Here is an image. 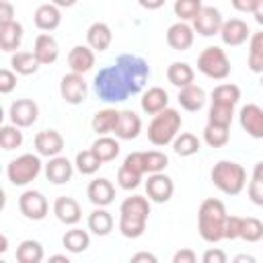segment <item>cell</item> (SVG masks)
I'll use <instances>...</instances> for the list:
<instances>
[{
  "label": "cell",
  "mask_w": 263,
  "mask_h": 263,
  "mask_svg": "<svg viewBox=\"0 0 263 263\" xmlns=\"http://www.w3.org/2000/svg\"><path fill=\"white\" fill-rule=\"evenodd\" d=\"M117 119H119V111H115V109H101V111L95 113L90 125H92V129L97 134H109V132L115 129Z\"/></svg>",
  "instance_id": "cell-32"
},
{
  "label": "cell",
  "mask_w": 263,
  "mask_h": 263,
  "mask_svg": "<svg viewBox=\"0 0 263 263\" xmlns=\"http://www.w3.org/2000/svg\"><path fill=\"white\" fill-rule=\"evenodd\" d=\"M53 214L62 224H76L82 218V210L78 205V201L74 197L68 195H60L53 203Z\"/></svg>",
  "instance_id": "cell-17"
},
{
  "label": "cell",
  "mask_w": 263,
  "mask_h": 263,
  "mask_svg": "<svg viewBox=\"0 0 263 263\" xmlns=\"http://www.w3.org/2000/svg\"><path fill=\"white\" fill-rule=\"evenodd\" d=\"M251 35L249 31V25L242 21V18H230V21H224L222 29H220V37L226 45H240L247 41V37Z\"/></svg>",
  "instance_id": "cell-18"
},
{
  "label": "cell",
  "mask_w": 263,
  "mask_h": 263,
  "mask_svg": "<svg viewBox=\"0 0 263 263\" xmlns=\"http://www.w3.org/2000/svg\"><path fill=\"white\" fill-rule=\"evenodd\" d=\"M173 263H195V253L191 249H181L173 255Z\"/></svg>",
  "instance_id": "cell-54"
},
{
  "label": "cell",
  "mask_w": 263,
  "mask_h": 263,
  "mask_svg": "<svg viewBox=\"0 0 263 263\" xmlns=\"http://www.w3.org/2000/svg\"><path fill=\"white\" fill-rule=\"evenodd\" d=\"M23 41V25L16 21L0 23V49L14 51Z\"/></svg>",
  "instance_id": "cell-26"
},
{
  "label": "cell",
  "mask_w": 263,
  "mask_h": 263,
  "mask_svg": "<svg viewBox=\"0 0 263 263\" xmlns=\"http://www.w3.org/2000/svg\"><path fill=\"white\" fill-rule=\"evenodd\" d=\"M123 164L129 166V168H134V171H138L140 175L146 173V168H144V152H132V154H127L125 160H123Z\"/></svg>",
  "instance_id": "cell-49"
},
{
  "label": "cell",
  "mask_w": 263,
  "mask_h": 263,
  "mask_svg": "<svg viewBox=\"0 0 263 263\" xmlns=\"http://www.w3.org/2000/svg\"><path fill=\"white\" fill-rule=\"evenodd\" d=\"M234 261H236V263H245V261H247V263H255V257H253V255H236Z\"/></svg>",
  "instance_id": "cell-58"
},
{
  "label": "cell",
  "mask_w": 263,
  "mask_h": 263,
  "mask_svg": "<svg viewBox=\"0 0 263 263\" xmlns=\"http://www.w3.org/2000/svg\"><path fill=\"white\" fill-rule=\"evenodd\" d=\"M103 164V160L97 156V152L90 148V150H82L76 154V168L82 173V175H92L99 171V166Z\"/></svg>",
  "instance_id": "cell-40"
},
{
  "label": "cell",
  "mask_w": 263,
  "mask_h": 263,
  "mask_svg": "<svg viewBox=\"0 0 263 263\" xmlns=\"http://www.w3.org/2000/svg\"><path fill=\"white\" fill-rule=\"evenodd\" d=\"M16 86V76L10 70H0V92L8 95L10 90H14Z\"/></svg>",
  "instance_id": "cell-48"
},
{
  "label": "cell",
  "mask_w": 263,
  "mask_h": 263,
  "mask_svg": "<svg viewBox=\"0 0 263 263\" xmlns=\"http://www.w3.org/2000/svg\"><path fill=\"white\" fill-rule=\"evenodd\" d=\"M222 25H224V18H222L220 10L214 6H201L197 16L193 18V29L203 37H212V35L220 33Z\"/></svg>",
  "instance_id": "cell-11"
},
{
  "label": "cell",
  "mask_w": 263,
  "mask_h": 263,
  "mask_svg": "<svg viewBox=\"0 0 263 263\" xmlns=\"http://www.w3.org/2000/svg\"><path fill=\"white\" fill-rule=\"evenodd\" d=\"M86 41H88V45H90L92 49L105 51V49L111 45V41H113V33H111V29H109L107 23L97 21V23H92V25L88 27V31H86Z\"/></svg>",
  "instance_id": "cell-24"
},
{
  "label": "cell",
  "mask_w": 263,
  "mask_h": 263,
  "mask_svg": "<svg viewBox=\"0 0 263 263\" xmlns=\"http://www.w3.org/2000/svg\"><path fill=\"white\" fill-rule=\"evenodd\" d=\"M259 2H263V0H259Z\"/></svg>",
  "instance_id": "cell-64"
},
{
  "label": "cell",
  "mask_w": 263,
  "mask_h": 263,
  "mask_svg": "<svg viewBox=\"0 0 263 263\" xmlns=\"http://www.w3.org/2000/svg\"><path fill=\"white\" fill-rule=\"evenodd\" d=\"M253 14H255V21H257L259 25H263V2L257 6V10H255Z\"/></svg>",
  "instance_id": "cell-60"
},
{
  "label": "cell",
  "mask_w": 263,
  "mask_h": 263,
  "mask_svg": "<svg viewBox=\"0 0 263 263\" xmlns=\"http://www.w3.org/2000/svg\"><path fill=\"white\" fill-rule=\"evenodd\" d=\"M249 68L257 74H263V31L253 33L249 45Z\"/></svg>",
  "instance_id": "cell-35"
},
{
  "label": "cell",
  "mask_w": 263,
  "mask_h": 263,
  "mask_svg": "<svg viewBox=\"0 0 263 263\" xmlns=\"http://www.w3.org/2000/svg\"><path fill=\"white\" fill-rule=\"evenodd\" d=\"M166 43L175 49V51H185L191 47L193 43V27H189L185 21H179L175 25L168 27L166 31Z\"/></svg>",
  "instance_id": "cell-15"
},
{
  "label": "cell",
  "mask_w": 263,
  "mask_h": 263,
  "mask_svg": "<svg viewBox=\"0 0 263 263\" xmlns=\"http://www.w3.org/2000/svg\"><path fill=\"white\" fill-rule=\"evenodd\" d=\"M168 105V95L160 86H152L142 95V111L148 115H156Z\"/></svg>",
  "instance_id": "cell-27"
},
{
  "label": "cell",
  "mask_w": 263,
  "mask_h": 263,
  "mask_svg": "<svg viewBox=\"0 0 263 263\" xmlns=\"http://www.w3.org/2000/svg\"><path fill=\"white\" fill-rule=\"evenodd\" d=\"M181 127V115L177 109H162L160 113H156L148 125V140L154 146H166L168 142H173V138L177 136Z\"/></svg>",
  "instance_id": "cell-5"
},
{
  "label": "cell",
  "mask_w": 263,
  "mask_h": 263,
  "mask_svg": "<svg viewBox=\"0 0 263 263\" xmlns=\"http://www.w3.org/2000/svg\"><path fill=\"white\" fill-rule=\"evenodd\" d=\"M33 53L35 58L39 60V64H53L60 55V47H58V41L47 35V33H41L37 35L35 39V45H33Z\"/></svg>",
  "instance_id": "cell-21"
},
{
  "label": "cell",
  "mask_w": 263,
  "mask_h": 263,
  "mask_svg": "<svg viewBox=\"0 0 263 263\" xmlns=\"http://www.w3.org/2000/svg\"><path fill=\"white\" fill-rule=\"evenodd\" d=\"M168 164V156L160 150H148L144 152V168L146 173H160Z\"/></svg>",
  "instance_id": "cell-45"
},
{
  "label": "cell",
  "mask_w": 263,
  "mask_h": 263,
  "mask_svg": "<svg viewBox=\"0 0 263 263\" xmlns=\"http://www.w3.org/2000/svg\"><path fill=\"white\" fill-rule=\"evenodd\" d=\"M240 238L247 240V242H257L263 238V222L259 218H242V224H240Z\"/></svg>",
  "instance_id": "cell-41"
},
{
  "label": "cell",
  "mask_w": 263,
  "mask_h": 263,
  "mask_svg": "<svg viewBox=\"0 0 263 263\" xmlns=\"http://www.w3.org/2000/svg\"><path fill=\"white\" fill-rule=\"evenodd\" d=\"M95 90H97L99 99L109 101V103L125 101L132 95V88L117 64L99 70V74L95 76Z\"/></svg>",
  "instance_id": "cell-3"
},
{
  "label": "cell",
  "mask_w": 263,
  "mask_h": 263,
  "mask_svg": "<svg viewBox=\"0 0 263 263\" xmlns=\"http://www.w3.org/2000/svg\"><path fill=\"white\" fill-rule=\"evenodd\" d=\"M226 208L220 199L208 197L201 201L197 212V230L205 242H218L224 238V222H226Z\"/></svg>",
  "instance_id": "cell-1"
},
{
  "label": "cell",
  "mask_w": 263,
  "mask_h": 263,
  "mask_svg": "<svg viewBox=\"0 0 263 263\" xmlns=\"http://www.w3.org/2000/svg\"><path fill=\"white\" fill-rule=\"evenodd\" d=\"M10 119L14 125L18 127H29L37 121V115H39V107L33 99H16L12 105H10V111H8Z\"/></svg>",
  "instance_id": "cell-13"
},
{
  "label": "cell",
  "mask_w": 263,
  "mask_h": 263,
  "mask_svg": "<svg viewBox=\"0 0 263 263\" xmlns=\"http://www.w3.org/2000/svg\"><path fill=\"white\" fill-rule=\"evenodd\" d=\"M115 64H117L119 70L123 72V76H125V80H127V84H129V88H132V95H138V92L144 88V84H146V80H148V76H150L148 62H146L144 58H140V55L121 53V55L115 60Z\"/></svg>",
  "instance_id": "cell-6"
},
{
  "label": "cell",
  "mask_w": 263,
  "mask_h": 263,
  "mask_svg": "<svg viewBox=\"0 0 263 263\" xmlns=\"http://www.w3.org/2000/svg\"><path fill=\"white\" fill-rule=\"evenodd\" d=\"M132 263H156V257H154L152 253H146V251H142V253H136V255H132Z\"/></svg>",
  "instance_id": "cell-55"
},
{
  "label": "cell",
  "mask_w": 263,
  "mask_h": 263,
  "mask_svg": "<svg viewBox=\"0 0 263 263\" xmlns=\"http://www.w3.org/2000/svg\"><path fill=\"white\" fill-rule=\"evenodd\" d=\"M249 199L257 205H263V181L253 179L249 183Z\"/></svg>",
  "instance_id": "cell-50"
},
{
  "label": "cell",
  "mask_w": 263,
  "mask_h": 263,
  "mask_svg": "<svg viewBox=\"0 0 263 263\" xmlns=\"http://www.w3.org/2000/svg\"><path fill=\"white\" fill-rule=\"evenodd\" d=\"M86 92H88V88H86V82H84L82 74L70 72V74L62 76V80H60V95H62V99L66 103L80 105L86 99Z\"/></svg>",
  "instance_id": "cell-10"
},
{
  "label": "cell",
  "mask_w": 263,
  "mask_h": 263,
  "mask_svg": "<svg viewBox=\"0 0 263 263\" xmlns=\"http://www.w3.org/2000/svg\"><path fill=\"white\" fill-rule=\"evenodd\" d=\"M68 66L72 68V72H78V74L88 72V70L95 66L92 47H86V45H76V47H72L70 53H68Z\"/></svg>",
  "instance_id": "cell-25"
},
{
  "label": "cell",
  "mask_w": 263,
  "mask_h": 263,
  "mask_svg": "<svg viewBox=\"0 0 263 263\" xmlns=\"http://www.w3.org/2000/svg\"><path fill=\"white\" fill-rule=\"evenodd\" d=\"M253 179H257V181H263V160L255 164V168H253Z\"/></svg>",
  "instance_id": "cell-57"
},
{
  "label": "cell",
  "mask_w": 263,
  "mask_h": 263,
  "mask_svg": "<svg viewBox=\"0 0 263 263\" xmlns=\"http://www.w3.org/2000/svg\"><path fill=\"white\" fill-rule=\"evenodd\" d=\"M197 70L201 74H205L208 78L222 80V78H226L230 74V60L224 53V49H220L216 45H210V47H205L199 53V58H197Z\"/></svg>",
  "instance_id": "cell-7"
},
{
  "label": "cell",
  "mask_w": 263,
  "mask_h": 263,
  "mask_svg": "<svg viewBox=\"0 0 263 263\" xmlns=\"http://www.w3.org/2000/svg\"><path fill=\"white\" fill-rule=\"evenodd\" d=\"M41 171V160L35 154H21L8 164V179L12 185H27L31 183Z\"/></svg>",
  "instance_id": "cell-8"
},
{
  "label": "cell",
  "mask_w": 263,
  "mask_h": 263,
  "mask_svg": "<svg viewBox=\"0 0 263 263\" xmlns=\"http://www.w3.org/2000/svg\"><path fill=\"white\" fill-rule=\"evenodd\" d=\"M173 191H175V185H173V179L168 175H164L162 171L160 173H150V177L146 181V193L152 201L164 203L173 197Z\"/></svg>",
  "instance_id": "cell-12"
},
{
  "label": "cell",
  "mask_w": 263,
  "mask_h": 263,
  "mask_svg": "<svg viewBox=\"0 0 263 263\" xmlns=\"http://www.w3.org/2000/svg\"><path fill=\"white\" fill-rule=\"evenodd\" d=\"M14 21V6L6 0H0V23H10Z\"/></svg>",
  "instance_id": "cell-53"
},
{
  "label": "cell",
  "mask_w": 263,
  "mask_h": 263,
  "mask_svg": "<svg viewBox=\"0 0 263 263\" xmlns=\"http://www.w3.org/2000/svg\"><path fill=\"white\" fill-rule=\"evenodd\" d=\"M45 177L55 185L68 183L72 179V162L66 156H51V160L45 164Z\"/></svg>",
  "instance_id": "cell-22"
},
{
  "label": "cell",
  "mask_w": 263,
  "mask_h": 263,
  "mask_svg": "<svg viewBox=\"0 0 263 263\" xmlns=\"http://www.w3.org/2000/svg\"><path fill=\"white\" fill-rule=\"evenodd\" d=\"M18 210L29 220H43L47 216L49 205H47V199L43 197L41 191L27 189L18 195Z\"/></svg>",
  "instance_id": "cell-9"
},
{
  "label": "cell",
  "mask_w": 263,
  "mask_h": 263,
  "mask_svg": "<svg viewBox=\"0 0 263 263\" xmlns=\"http://www.w3.org/2000/svg\"><path fill=\"white\" fill-rule=\"evenodd\" d=\"M232 115H234V107H232V105L212 103L210 113H208V123H216V125H226V127H230Z\"/></svg>",
  "instance_id": "cell-39"
},
{
  "label": "cell",
  "mask_w": 263,
  "mask_h": 263,
  "mask_svg": "<svg viewBox=\"0 0 263 263\" xmlns=\"http://www.w3.org/2000/svg\"><path fill=\"white\" fill-rule=\"evenodd\" d=\"M90 242V236L82 228H72L62 236V245L72 253H82Z\"/></svg>",
  "instance_id": "cell-34"
},
{
  "label": "cell",
  "mask_w": 263,
  "mask_h": 263,
  "mask_svg": "<svg viewBox=\"0 0 263 263\" xmlns=\"http://www.w3.org/2000/svg\"><path fill=\"white\" fill-rule=\"evenodd\" d=\"M142 8H148V10H156L164 4V0H138Z\"/></svg>",
  "instance_id": "cell-56"
},
{
  "label": "cell",
  "mask_w": 263,
  "mask_h": 263,
  "mask_svg": "<svg viewBox=\"0 0 263 263\" xmlns=\"http://www.w3.org/2000/svg\"><path fill=\"white\" fill-rule=\"evenodd\" d=\"M212 183L226 195H236L242 191L245 181H247V173L242 168V164L232 162V160H220L214 164L212 173Z\"/></svg>",
  "instance_id": "cell-4"
},
{
  "label": "cell",
  "mask_w": 263,
  "mask_h": 263,
  "mask_svg": "<svg viewBox=\"0 0 263 263\" xmlns=\"http://www.w3.org/2000/svg\"><path fill=\"white\" fill-rule=\"evenodd\" d=\"M259 4H261L259 0H232V6L238 12H255Z\"/></svg>",
  "instance_id": "cell-52"
},
{
  "label": "cell",
  "mask_w": 263,
  "mask_h": 263,
  "mask_svg": "<svg viewBox=\"0 0 263 263\" xmlns=\"http://www.w3.org/2000/svg\"><path fill=\"white\" fill-rule=\"evenodd\" d=\"M240 224H242V218L240 216H226V222H224V238H228V240L240 238Z\"/></svg>",
  "instance_id": "cell-47"
},
{
  "label": "cell",
  "mask_w": 263,
  "mask_h": 263,
  "mask_svg": "<svg viewBox=\"0 0 263 263\" xmlns=\"http://www.w3.org/2000/svg\"><path fill=\"white\" fill-rule=\"evenodd\" d=\"M6 245H8V240H6V236H4V234H0V253H4V251L8 249Z\"/></svg>",
  "instance_id": "cell-62"
},
{
  "label": "cell",
  "mask_w": 263,
  "mask_h": 263,
  "mask_svg": "<svg viewBox=\"0 0 263 263\" xmlns=\"http://www.w3.org/2000/svg\"><path fill=\"white\" fill-rule=\"evenodd\" d=\"M86 195H88V199L95 205H101L103 208V205H109L115 199V187H113V183L109 179L101 177V179L90 181V185L86 189Z\"/></svg>",
  "instance_id": "cell-19"
},
{
  "label": "cell",
  "mask_w": 263,
  "mask_h": 263,
  "mask_svg": "<svg viewBox=\"0 0 263 263\" xmlns=\"http://www.w3.org/2000/svg\"><path fill=\"white\" fill-rule=\"evenodd\" d=\"M117 181H119V185H121L123 189H136V187L140 185V181H142V175H140L138 171H134V168H129V166H125V164H121L119 171H117Z\"/></svg>",
  "instance_id": "cell-46"
},
{
  "label": "cell",
  "mask_w": 263,
  "mask_h": 263,
  "mask_svg": "<svg viewBox=\"0 0 263 263\" xmlns=\"http://www.w3.org/2000/svg\"><path fill=\"white\" fill-rule=\"evenodd\" d=\"M173 148H175V152H177L179 156H191V154H195V152L199 150V140H197L195 134L183 132V134L173 142Z\"/></svg>",
  "instance_id": "cell-42"
},
{
  "label": "cell",
  "mask_w": 263,
  "mask_h": 263,
  "mask_svg": "<svg viewBox=\"0 0 263 263\" xmlns=\"http://www.w3.org/2000/svg\"><path fill=\"white\" fill-rule=\"evenodd\" d=\"M10 66L14 68L16 74L29 76V74H35L41 64H39V60L35 58L33 51H16V53L10 58Z\"/></svg>",
  "instance_id": "cell-30"
},
{
  "label": "cell",
  "mask_w": 263,
  "mask_h": 263,
  "mask_svg": "<svg viewBox=\"0 0 263 263\" xmlns=\"http://www.w3.org/2000/svg\"><path fill=\"white\" fill-rule=\"evenodd\" d=\"M33 21H35V27L41 29V31H53V29H58V27H60V21H62L60 6H55L53 2L41 4V6L35 10Z\"/></svg>",
  "instance_id": "cell-23"
},
{
  "label": "cell",
  "mask_w": 263,
  "mask_h": 263,
  "mask_svg": "<svg viewBox=\"0 0 263 263\" xmlns=\"http://www.w3.org/2000/svg\"><path fill=\"white\" fill-rule=\"evenodd\" d=\"M179 105L185 109V111H199L205 103V90L201 86H195V84H189V86H183L179 90Z\"/></svg>",
  "instance_id": "cell-28"
},
{
  "label": "cell",
  "mask_w": 263,
  "mask_h": 263,
  "mask_svg": "<svg viewBox=\"0 0 263 263\" xmlns=\"http://www.w3.org/2000/svg\"><path fill=\"white\" fill-rule=\"evenodd\" d=\"M203 263H226V253L220 249H210L203 253Z\"/></svg>",
  "instance_id": "cell-51"
},
{
  "label": "cell",
  "mask_w": 263,
  "mask_h": 263,
  "mask_svg": "<svg viewBox=\"0 0 263 263\" xmlns=\"http://www.w3.org/2000/svg\"><path fill=\"white\" fill-rule=\"evenodd\" d=\"M240 99V88L236 84H218L214 90H212V103H222V105H236Z\"/></svg>",
  "instance_id": "cell-36"
},
{
  "label": "cell",
  "mask_w": 263,
  "mask_h": 263,
  "mask_svg": "<svg viewBox=\"0 0 263 263\" xmlns=\"http://www.w3.org/2000/svg\"><path fill=\"white\" fill-rule=\"evenodd\" d=\"M92 150L97 152V156L103 162H109V160H113L119 154V142L113 140V138H109V136H103V138H97L95 140Z\"/></svg>",
  "instance_id": "cell-37"
},
{
  "label": "cell",
  "mask_w": 263,
  "mask_h": 263,
  "mask_svg": "<svg viewBox=\"0 0 263 263\" xmlns=\"http://www.w3.org/2000/svg\"><path fill=\"white\" fill-rule=\"evenodd\" d=\"M193 76H195V72H193V68L187 62H173L168 66V70H166L168 82L175 84V86H179V88L193 84Z\"/></svg>",
  "instance_id": "cell-29"
},
{
  "label": "cell",
  "mask_w": 263,
  "mask_h": 263,
  "mask_svg": "<svg viewBox=\"0 0 263 263\" xmlns=\"http://www.w3.org/2000/svg\"><path fill=\"white\" fill-rule=\"evenodd\" d=\"M142 129V119L134 113V111H119V119H117V125H115V136L119 140H134L138 138Z\"/></svg>",
  "instance_id": "cell-20"
},
{
  "label": "cell",
  "mask_w": 263,
  "mask_h": 263,
  "mask_svg": "<svg viewBox=\"0 0 263 263\" xmlns=\"http://www.w3.org/2000/svg\"><path fill=\"white\" fill-rule=\"evenodd\" d=\"M201 0H175V16H179V21H193L197 16V12L201 10Z\"/></svg>",
  "instance_id": "cell-43"
},
{
  "label": "cell",
  "mask_w": 263,
  "mask_h": 263,
  "mask_svg": "<svg viewBox=\"0 0 263 263\" xmlns=\"http://www.w3.org/2000/svg\"><path fill=\"white\" fill-rule=\"evenodd\" d=\"M41 259H43V247L37 240L29 238L16 247V261L18 263H39Z\"/></svg>",
  "instance_id": "cell-33"
},
{
  "label": "cell",
  "mask_w": 263,
  "mask_h": 263,
  "mask_svg": "<svg viewBox=\"0 0 263 263\" xmlns=\"http://www.w3.org/2000/svg\"><path fill=\"white\" fill-rule=\"evenodd\" d=\"M49 263H68V257L66 255H53V257H49Z\"/></svg>",
  "instance_id": "cell-61"
},
{
  "label": "cell",
  "mask_w": 263,
  "mask_h": 263,
  "mask_svg": "<svg viewBox=\"0 0 263 263\" xmlns=\"http://www.w3.org/2000/svg\"><path fill=\"white\" fill-rule=\"evenodd\" d=\"M240 125L253 138H263V109L255 103H249L240 109Z\"/></svg>",
  "instance_id": "cell-14"
},
{
  "label": "cell",
  "mask_w": 263,
  "mask_h": 263,
  "mask_svg": "<svg viewBox=\"0 0 263 263\" xmlns=\"http://www.w3.org/2000/svg\"><path fill=\"white\" fill-rule=\"evenodd\" d=\"M119 230L125 238H138L142 236L146 228V220L150 214V203L142 195L125 197L119 208Z\"/></svg>",
  "instance_id": "cell-2"
},
{
  "label": "cell",
  "mask_w": 263,
  "mask_h": 263,
  "mask_svg": "<svg viewBox=\"0 0 263 263\" xmlns=\"http://www.w3.org/2000/svg\"><path fill=\"white\" fill-rule=\"evenodd\" d=\"M55 6H62V8H68V6H74L76 0H51Z\"/></svg>",
  "instance_id": "cell-59"
},
{
  "label": "cell",
  "mask_w": 263,
  "mask_h": 263,
  "mask_svg": "<svg viewBox=\"0 0 263 263\" xmlns=\"http://www.w3.org/2000/svg\"><path fill=\"white\" fill-rule=\"evenodd\" d=\"M230 138V132L226 125H216V123H208L203 129V140L208 146L212 148H222Z\"/></svg>",
  "instance_id": "cell-38"
},
{
  "label": "cell",
  "mask_w": 263,
  "mask_h": 263,
  "mask_svg": "<svg viewBox=\"0 0 263 263\" xmlns=\"http://www.w3.org/2000/svg\"><path fill=\"white\" fill-rule=\"evenodd\" d=\"M35 148L41 156H58L64 148V138L55 129H43L35 136Z\"/></svg>",
  "instance_id": "cell-16"
},
{
  "label": "cell",
  "mask_w": 263,
  "mask_h": 263,
  "mask_svg": "<svg viewBox=\"0 0 263 263\" xmlns=\"http://www.w3.org/2000/svg\"><path fill=\"white\" fill-rule=\"evenodd\" d=\"M88 228H90L95 234H99V236H107V234L113 230V218H111V214L99 205V208H97L95 212H90V216H88Z\"/></svg>",
  "instance_id": "cell-31"
},
{
  "label": "cell",
  "mask_w": 263,
  "mask_h": 263,
  "mask_svg": "<svg viewBox=\"0 0 263 263\" xmlns=\"http://www.w3.org/2000/svg\"><path fill=\"white\" fill-rule=\"evenodd\" d=\"M23 144V132L18 125H2L0 127V146L4 150H14Z\"/></svg>",
  "instance_id": "cell-44"
},
{
  "label": "cell",
  "mask_w": 263,
  "mask_h": 263,
  "mask_svg": "<svg viewBox=\"0 0 263 263\" xmlns=\"http://www.w3.org/2000/svg\"><path fill=\"white\" fill-rule=\"evenodd\" d=\"M261 86H263V74H261Z\"/></svg>",
  "instance_id": "cell-63"
}]
</instances>
